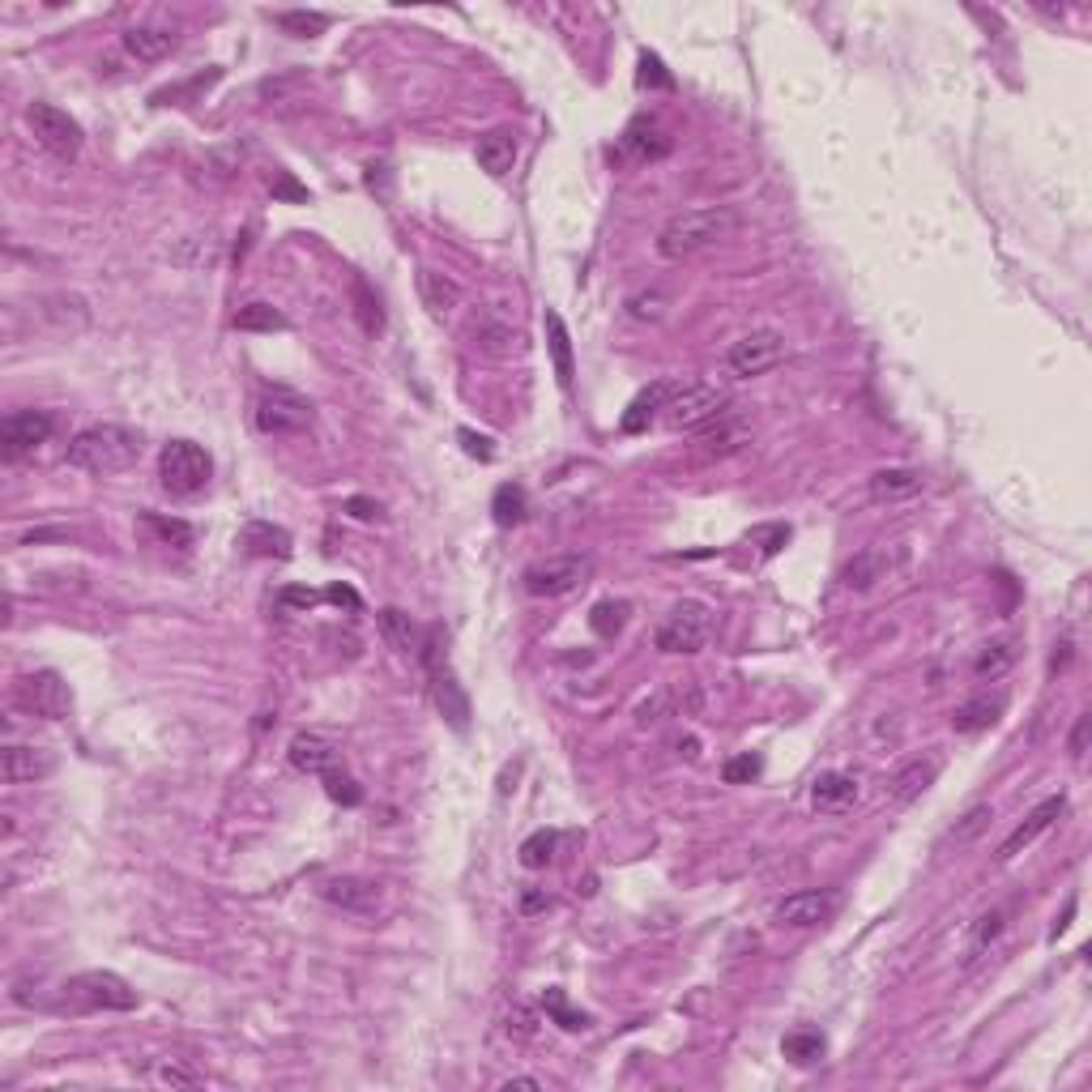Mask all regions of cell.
<instances>
[{"label": "cell", "mask_w": 1092, "mask_h": 1092, "mask_svg": "<svg viewBox=\"0 0 1092 1092\" xmlns=\"http://www.w3.org/2000/svg\"><path fill=\"white\" fill-rule=\"evenodd\" d=\"M142 436L124 423H90L69 439V465L81 474H120L137 465Z\"/></svg>", "instance_id": "obj_1"}, {"label": "cell", "mask_w": 1092, "mask_h": 1092, "mask_svg": "<svg viewBox=\"0 0 1092 1092\" xmlns=\"http://www.w3.org/2000/svg\"><path fill=\"white\" fill-rule=\"evenodd\" d=\"M738 210L734 206H705V210H683L674 219L661 226L657 235V252L666 261H683V256H696L713 244L729 239L738 231Z\"/></svg>", "instance_id": "obj_2"}, {"label": "cell", "mask_w": 1092, "mask_h": 1092, "mask_svg": "<svg viewBox=\"0 0 1092 1092\" xmlns=\"http://www.w3.org/2000/svg\"><path fill=\"white\" fill-rule=\"evenodd\" d=\"M210 474H214V461L201 444L193 439H171L162 444L158 452V478H162V491L171 496H197L210 487Z\"/></svg>", "instance_id": "obj_3"}, {"label": "cell", "mask_w": 1092, "mask_h": 1092, "mask_svg": "<svg viewBox=\"0 0 1092 1092\" xmlns=\"http://www.w3.org/2000/svg\"><path fill=\"white\" fill-rule=\"evenodd\" d=\"M726 410V389L718 384H679L661 410V427L670 432H700Z\"/></svg>", "instance_id": "obj_4"}, {"label": "cell", "mask_w": 1092, "mask_h": 1092, "mask_svg": "<svg viewBox=\"0 0 1092 1092\" xmlns=\"http://www.w3.org/2000/svg\"><path fill=\"white\" fill-rule=\"evenodd\" d=\"M312 402L303 393H294L287 384H265L256 397V427L265 436H294L312 427Z\"/></svg>", "instance_id": "obj_5"}, {"label": "cell", "mask_w": 1092, "mask_h": 1092, "mask_svg": "<svg viewBox=\"0 0 1092 1092\" xmlns=\"http://www.w3.org/2000/svg\"><path fill=\"white\" fill-rule=\"evenodd\" d=\"M65 999L74 1008H103V1012H133L137 1008V990L111 969H90V973L69 977Z\"/></svg>", "instance_id": "obj_6"}, {"label": "cell", "mask_w": 1092, "mask_h": 1092, "mask_svg": "<svg viewBox=\"0 0 1092 1092\" xmlns=\"http://www.w3.org/2000/svg\"><path fill=\"white\" fill-rule=\"evenodd\" d=\"M709 632H713V615L705 602H679L661 628H657V649L661 654H700L709 645Z\"/></svg>", "instance_id": "obj_7"}, {"label": "cell", "mask_w": 1092, "mask_h": 1092, "mask_svg": "<svg viewBox=\"0 0 1092 1092\" xmlns=\"http://www.w3.org/2000/svg\"><path fill=\"white\" fill-rule=\"evenodd\" d=\"M786 359V333L781 329H751L738 342H729L726 367L738 380H755Z\"/></svg>", "instance_id": "obj_8"}, {"label": "cell", "mask_w": 1092, "mask_h": 1092, "mask_svg": "<svg viewBox=\"0 0 1092 1092\" xmlns=\"http://www.w3.org/2000/svg\"><path fill=\"white\" fill-rule=\"evenodd\" d=\"M17 705L30 713V718H43V722H65L74 713V692L69 683L56 674V670H35L17 683Z\"/></svg>", "instance_id": "obj_9"}, {"label": "cell", "mask_w": 1092, "mask_h": 1092, "mask_svg": "<svg viewBox=\"0 0 1092 1092\" xmlns=\"http://www.w3.org/2000/svg\"><path fill=\"white\" fill-rule=\"evenodd\" d=\"M26 124H30V133H35V142L48 149V154H56V158H77V149H81V124H77L69 111H61V107H52V103H30L26 107Z\"/></svg>", "instance_id": "obj_10"}, {"label": "cell", "mask_w": 1092, "mask_h": 1092, "mask_svg": "<svg viewBox=\"0 0 1092 1092\" xmlns=\"http://www.w3.org/2000/svg\"><path fill=\"white\" fill-rule=\"evenodd\" d=\"M589 577V560L584 555H551L525 568V589L534 597H568L573 589H581Z\"/></svg>", "instance_id": "obj_11"}, {"label": "cell", "mask_w": 1092, "mask_h": 1092, "mask_svg": "<svg viewBox=\"0 0 1092 1092\" xmlns=\"http://www.w3.org/2000/svg\"><path fill=\"white\" fill-rule=\"evenodd\" d=\"M52 427H56V419H52L48 410H17V415H9V419L0 423V457H4V461L30 457L35 448L48 444Z\"/></svg>", "instance_id": "obj_12"}, {"label": "cell", "mask_w": 1092, "mask_h": 1092, "mask_svg": "<svg viewBox=\"0 0 1092 1092\" xmlns=\"http://www.w3.org/2000/svg\"><path fill=\"white\" fill-rule=\"evenodd\" d=\"M423 661H427V670H432V692H436V709L448 718V726L452 729H465L470 722V700H465V692H461V683H457V674L448 670V666H439V645L436 636L432 641H423Z\"/></svg>", "instance_id": "obj_13"}, {"label": "cell", "mask_w": 1092, "mask_h": 1092, "mask_svg": "<svg viewBox=\"0 0 1092 1092\" xmlns=\"http://www.w3.org/2000/svg\"><path fill=\"white\" fill-rule=\"evenodd\" d=\"M0 773L9 786H30V781H43L56 773V755L35 742H9L0 755Z\"/></svg>", "instance_id": "obj_14"}, {"label": "cell", "mask_w": 1092, "mask_h": 1092, "mask_svg": "<svg viewBox=\"0 0 1092 1092\" xmlns=\"http://www.w3.org/2000/svg\"><path fill=\"white\" fill-rule=\"evenodd\" d=\"M316 892H320V900H329L333 909H346V913H376L380 909V883L364 879V874H333Z\"/></svg>", "instance_id": "obj_15"}, {"label": "cell", "mask_w": 1092, "mask_h": 1092, "mask_svg": "<svg viewBox=\"0 0 1092 1092\" xmlns=\"http://www.w3.org/2000/svg\"><path fill=\"white\" fill-rule=\"evenodd\" d=\"M287 751H291L294 768H299V773H312V777H325V773H333V768L342 764V742L329 738V734H320V729L294 734Z\"/></svg>", "instance_id": "obj_16"}, {"label": "cell", "mask_w": 1092, "mask_h": 1092, "mask_svg": "<svg viewBox=\"0 0 1092 1092\" xmlns=\"http://www.w3.org/2000/svg\"><path fill=\"white\" fill-rule=\"evenodd\" d=\"M832 909H837V896H828V892H794L777 905V922L806 931V926H824L832 918Z\"/></svg>", "instance_id": "obj_17"}, {"label": "cell", "mask_w": 1092, "mask_h": 1092, "mask_svg": "<svg viewBox=\"0 0 1092 1092\" xmlns=\"http://www.w3.org/2000/svg\"><path fill=\"white\" fill-rule=\"evenodd\" d=\"M858 777L854 773H841V768H832V773H819L815 777V786H811V802H815V811H824V815H841V811H850L854 802H858Z\"/></svg>", "instance_id": "obj_18"}, {"label": "cell", "mask_w": 1092, "mask_h": 1092, "mask_svg": "<svg viewBox=\"0 0 1092 1092\" xmlns=\"http://www.w3.org/2000/svg\"><path fill=\"white\" fill-rule=\"evenodd\" d=\"M1063 806H1067V799H1063V794H1054V799L1037 802V806L1028 811V819H1024L1016 832H1012V837L1003 841L999 858H1016L1019 850H1028V845H1032V841H1037V837H1041V832H1045V828H1050V824H1054V819L1063 815Z\"/></svg>", "instance_id": "obj_19"}, {"label": "cell", "mask_w": 1092, "mask_h": 1092, "mask_svg": "<svg viewBox=\"0 0 1092 1092\" xmlns=\"http://www.w3.org/2000/svg\"><path fill=\"white\" fill-rule=\"evenodd\" d=\"M674 389H679L674 380H657V384H649L645 393H636V402L623 410V432H628V436L649 432V423L661 419V410H666V402H670V393H674Z\"/></svg>", "instance_id": "obj_20"}, {"label": "cell", "mask_w": 1092, "mask_h": 1092, "mask_svg": "<svg viewBox=\"0 0 1092 1092\" xmlns=\"http://www.w3.org/2000/svg\"><path fill=\"white\" fill-rule=\"evenodd\" d=\"M700 444H705L709 457H726L734 448L751 444V419H742V415H734V410H722V415L709 423V432L700 436Z\"/></svg>", "instance_id": "obj_21"}, {"label": "cell", "mask_w": 1092, "mask_h": 1092, "mask_svg": "<svg viewBox=\"0 0 1092 1092\" xmlns=\"http://www.w3.org/2000/svg\"><path fill=\"white\" fill-rule=\"evenodd\" d=\"M239 547L248 555H265V560H287L291 555V534L282 525H269V521H248L244 534H239Z\"/></svg>", "instance_id": "obj_22"}, {"label": "cell", "mask_w": 1092, "mask_h": 1092, "mask_svg": "<svg viewBox=\"0 0 1092 1092\" xmlns=\"http://www.w3.org/2000/svg\"><path fill=\"white\" fill-rule=\"evenodd\" d=\"M935 777H939V760H909L905 768H896V773H892L887 794H892L896 802H913L935 786Z\"/></svg>", "instance_id": "obj_23"}, {"label": "cell", "mask_w": 1092, "mask_h": 1092, "mask_svg": "<svg viewBox=\"0 0 1092 1092\" xmlns=\"http://www.w3.org/2000/svg\"><path fill=\"white\" fill-rule=\"evenodd\" d=\"M542 329H547V346H551V359H555V376H560V389L573 393V380H577V364H573V338H568V325L560 312H547L542 316Z\"/></svg>", "instance_id": "obj_24"}, {"label": "cell", "mask_w": 1092, "mask_h": 1092, "mask_svg": "<svg viewBox=\"0 0 1092 1092\" xmlns=\"http://www.w3.org/2000/svg\"><path fill=\"white\" fill-rule=\"evenodd\" d=\"M180 48V35L171 26H133L124 35V52L137 56V61H162Z\"/></svg>", "instance_id": "obj_25"}, {"label": "cell", "mask_w": 1092, "mask_h": 1092, "mask_svg": "<svg viewBox=\"0 0 1092 1092\" xmlns=\"http://www.w3.org/2000/svg\"><path fill=\"white\" fill-rule=\"evenodd\" d=\"M474 158H478V167L487 171V175H509L512 162H516V137H512L509 129H491V133H483L478 137V146H474Z\"/></svg>", "instance_id": "obj_26"}, {"label": "cell", "mask_w": 1092, "mask_h": 1092, "mask_svg": "<svg viewBox=\"0 0 1092 1092\" xmlns=\"http://www.w3.org/2000/svg\"><path fill=\"white\" fill-rule=\"evenodd\" d=\"M999 713H1003V700H999V696H973V700L956 705L951 729H956V734H982V729H990L999 722Z\"/></svg>", "instance_id": "obj_27"}, {"label": "cell", "mask_w": 1092, "mask_h": 1092, "mask_svg": "<svg viewBox=\"0 0 1092 1092\" xmlns=\"http://www.w3.org/2000/svg\"><path fill=\"white\" fill-rule=\"evenodd\" d=\"M419 299H423V307H427L436 320H444V316L461 303V287H457L452 278L436 274V269H419Z\"/></svg>", "instance_id": "obj_28"}, {"label": "cell", "mask_w": 1092, "mask_h": 1092, "mask_svg": "<svg viewBox=\"0 0 1092 1092\" xmlns=\"http://www.w3.org/2000/svg\"><path fill=\"white\" fill-rule=\"evenodd\" d=\"M380 632H384V641H389L397 654H423V636H419V628L410 623L406 610L384 606V610H380Z\"/></svg>", "instance_id": "obj_29"}, {"label": "cell", "mask_w": 1092, "mask_h": 1092, "mask_svg": "<svg viewBox=\"0 0 1092 1092\" xmlns=\"http://www.w3.org/2000/svg\"><path fill=\"white\" fill-rule=\"evenodd\" d=\"M922 487V474L918 470H879L871 478V496L879 504H892V500H905Z\"/></svg>", "instance_id": "obj_30"}, {"label": "cell", "mask_w": 1092, "mask_h": 1092, "mask_svg": "<svg viewBox=\"0 0 1092 1092\" xmlns=\"http://www.w3.org/2000/svg\"><path fill=\"white\" fill-rule=\"evenodd\" d=\"M235 329H244V333H282V329H291V320L274 303H248V307H239Z\"/></svg>", "instance_id": "obj_31"}, {"label": "cell", "mask_w": 1092, "mask_h": 1092, "mask_svg": "<svg viewBox=\"0 0 1092 1092\" xmlns=\"http://www.w3.org/2000/svg\"><path fill=\"white\" fill-rule=\"evenodd\" d=\"M781 1054H786L794 1067L819 1063V1058H824V1032H815V1028H794V1032H786Z\"/></svg>", "instance_id": "obj_32"}, {"label": "cell", "mask_w": 1092, "mask_h": 1092, "mask_svg": "<svg viewBox=\"0 0 1092 1092\" xmlns=\"http://www.w3.org/2000/svg\"><path fill=\"white\" fill-rule=\"evenodd\" d=\"M1016 657H1019L1016 641H990V645L977 654V661H973V674H977V679H999V674H1008V670L1016 666Z\"/></svg>", "instance_id": "obj_33"}, {"label": "cell", "mask_w": 1092, "mask_h": 1092, "mask_svg": "<svg viewBox=\"0 0 1092 1092\" xmlns=\"http://www.w3.org/2000/svg\"><path fill=\"white\" fill-rule=\"evenodd\" d=\"M883 573H887V555H883L879 547H867L863 555L850 560L845 584H850V589H871L874 581H883Z\"/></svg>", "instance_id": "obj_34"}, {"label": "cell", "mask_w": 1092, "mask_h": 1092, "mask_svg": "<svg viewBox=\"0 0 1092 1092\" xmlns=\"http://www.w3.org/2000/svg\"><path fill=\"white\" fill-rule=\"evenodd\" d=\"M142 529L158 534L162 547H180V551L193 547V525L188 521H175V516H162V512H142Z\"/></svg>", "instance_id": "obj_35"}, {"label": "cell", "mask_w": 1092, "mask_h": 1092, "mask_svg": "<svg viewBox=\"0 0 1092 1092\" xmlns=\"http://www.w3.org/2000/svg\"><path fill=\"white\" fill-rule=\"evenodd\" d=\"M555 845H560V832H551V828H538L534 837H525L521 841V867H529V871H542L551 858H555Z\"/></svg>", "instance_id": "obj_36"}, {"label": "cell", "mask_w": 1092, "mask_h": 1092, "mask_svg": "<svg viewBox=\"0 0 1092 1092\" xmlns=\"http://www.w3.org/2000/svg\"><path fill=\"white\" fill-rule=\"evenodd\" d=\"M623 149H628L632 158H661V154L670 149V142H666L657 129H649V124L641 120V124H632V129L623 133Z\"/></svg>", "instance_id": "obj_37"}, {"label": "cell", "mask_w": 1092, "mask_h": 1092, "mask_svg": "<svg viewBox=\"0 0 1092 1092\" xmlns=\"http://www.w3.org/2000/svg\"><path fill=\"white\" fill-rule=\"evenodd\" d=\"M278 26L294 35V39H316V35H325L329 30V13H307V9H287V13H278Z\"/></svg>", "instance_id": "obj_38"}, {"label": "cell", "mask_w": 1092, "mask_h": 1092, "mask_svg": "<svg viewBox=\"0 0 1092 1092\" xmlns=\"http://www.w3.org/2000/svg\"><path fill=\"white\" fill-rule=\"evenodd\" d=\"M628 602H597L593 606V615H589V623H593V632L602 636V641H610V636H619L623 632V623H628Z\"/></svg>", "instance_id": "obj_39"}, {"label": "cell", "mask_w": 1092, "mask_h": 1092, "mask_svg": "<svg viewBox=\"0 0 1092 1092\" xmlns=\"http://www.w3.org/2000/svg\"><path fill=\"white\" fill-rule=\"evenodd\" d=\"M491 512H496V525H504V529L521 525V521H525V491L512 487V483H504V487L496 491V500H491Z\"/></svg>", "instance_id": "obj_40"}, {"label": "cell", "mask_w": 1092, "mask_h": 1092, "mask_svg": "<svg viewBox=\"0 0 1092 1092\" xmlns=\"http://www.w3.org/2000/svg\"><path fill=\"white\" fill-rule=\"evenodd\" d=\"M542 1008H547V1016L555 1019L560 1028H568V1032H581V1028H589V1016L568 1008V999H564V990H560V986H551V990L542 995Z\"/></svg>", "instance_id": "obj_41"}, {"label": "cell", "mask_w": 1092, "mask_h": 1092, "mask_svg": "<svg viewBox=\"0 0 1092 1092\" xmlns=\"http://www.w3.org/2000/svg\"><path fill=\"white\" fill-rule=\"evenodd\" d=\"M764 773V760L760 755H751V751H742V755H734L726 768H722V777H726L729 786H742V781H755Z\"/></svg>", "instance_id": "obj_42"}, {"label": "cell", "mask_w": 1092, "mask_h": 1092, "mask_svg": "<svg viewBox=\"0 0 1092 1092\" xmlns=\"http://www.w3.org/2000/svg\"><path fill=\"white\" fill-rule=\"evenodd\" d=\"M325 790H329V799L342 802V806H359V802H364V790H359L346 773H338V768H333V773H325Z\"/></svg>", "instance_id": "obj_43"}, {"label": "cell", "mask_w": 1092, "mask_h": 1092, "mask_svg": "<svg viewBox=\"0 0 1092 1092\" xmlns=\"http://www.w3.org/2000/svg\"><path fill=\"white\" fill-rule=\"evenodd\" d=\"M986 824H990V806H973V811H969V815H964V819H960V824H956V828L947 832V841H956V845H969V841H973V837H977V832H982Z\"/></svg>", "instance_id": "obj_44"}, {"label": "cell", "mask_w": 1092, "mask_h": 1092, "mask_svg": "<svg viewBox=\"0 0 1092 1092\" xmlns=\"http://www.w3.org/2000/svg\"><path fill=\"white\" fill-rule=\"evenodd\" d=\"M751 542H760V551H764V560H773L786 542H790V525H760V529H751L747 534Z\"/></svg>", "instance_id": "obj_45"}, {"label": "cell", "mask_w": 1092, "mask_h": 1092, "mask_svg": "<svg viewBox=\"0 0 1092 1092\" xmlns=\"http://www.w3.org/2000/svg\"><path fill=\"white\" fill-rule=\"evenodd\" d=\"M355 299H359V320H364L367 333H380V325H384V316H380V303L367 294V282L364 278H355Z\"/></svg>", "instance_id": "obj_46"}, {"label": "cell", "mask_w": 1092, "mask_h": 1092, "mask_svg": "<svg viewBox=\"0 0 1092 1092\" xmlns=\"http://www.w3.org/2000/svg\"><path fill=\"white\" fill-rule=\"evenodd\" d=\"M999 931H1003V909H990V913H986V918L977 922V931H973V944H969V956H977V951H982V947L990 944V939H995Z\"/></svg>", "instance_id": "obj_47"}, {"label": "cell", "mask_w": 1092, "mask_h": 1092, "mask_svg": "<svg viewBox=\"0 0 1092 1092\" xmlns=\"http://www.w3.org/2000/svg\"><path fill=\"white\" fill-rule=\"evenodd\" d=\"M641 85H657V90H670V85H674V77L666 74V65L657 61L654 52L641 56Z\"/></svg>", "instance_id": "obj_48"}, {"label": "cell", "mask_w": 1092, "mask_h": 1092, "mask_svg": "<svg viewBox=\"0 0 1092 1092\" xmlns=\"http://www.w3.org/2000/svg\"><path fill=\"white\" fill-rule=\"evenodd\" d=\"M461 444H465V452H470V457H478V461H491V457H496L491 439H487V436H474L470 427H461Z\"/></svg>", "instance_id": "obj_49"}, {"label": "cell", "mask_w": 1092, "mask_h": 1092, "mask_svg": "<svg viewBox=\"0 0 1092 1092\" xmlns=\"http://www.w3.org/2000/svg\"><path fill=\"white\" fill-rule=\"evenodd\" d=\"M342 509L351 512V516H359V521H380V516H384V509H380L376 500H367V496H351Z\"/></svg>", "instance_id": "obj_50"}, {"label": "cell", "mask_w": 1092, "mask_h": 1092, "mask_svg": "<svg viewBox=\"0 0 1092 1092\" xmlns=\"http://www.w3.org/2000/svg\"><path fill=\"white\" fill-rule=\"evenodd\" d=\"M154 1080H158V1084H188V1089L197 1084V1076H188V1071H180V1067H158Z\"/></svg>", "instance_id": "obj_51"}, {"label": "cell", "mask_w": 1092, "mask_h": 1092, "mask_svg": "<svg viewBox=\"0 0 1092 1092\" xmlns=\"http://www.w3.org/2000/svg\"><path fill=\"white\" fill-rule=\"evenodd\" d=\"M282 602H287V606H316V602H320V593H312V589H287V593H282Z\"/></svg>", "instance_id": "obj_52"}, {"label": "cell", "mask_w": 1092, "mask_h": 1092, "mask_svg": "<svg viewBox=\"0 0 1092 1092\" xmlns=\"http://www.w3.org/2000/svg\"><path fill=\"white\" fill-rule=\"evenodd\" d=\"M1084 747H1089V718H1080V722H1076V734H1071V755L1080 760V755H1084Z\"/></svg>", "instance_id": "obj_53"}, {"label": "cell", "mask_w": 1092, "mask_h": 1092, "mask_svg": "<svg viewBox=\"0 0 1092 1092\" xmlns=\"http://www.w3.org/2000/svg\"><path fill=\"white\" fill-rule=\"evenodd\" d=\"M329 597H333V602H338V606H342V602H346V606H351V610H359V593H355V589H346V584H333V589H329Z\"/></svg>", "instance_id": "obj_54"}, {"label": "cell", "mask_w": 1092, "mask_h": 1092, "mask_svg": "<svg viewBox=\"0 0 1092 1092\" xmlns=\"http://www.w3.org/2000/svg\"><path fill=\"white\" fill-rule=\"evenodd\" d=\"M512 1089H547L542 1080H534V1076H516V1080H504V1092Z\"/></svg>", "instance_id": "obj_55"}, {"label": "cell", "mask_w": 1092, "mask_h": 1092, "mask_svg": "<svg viewBox=\"0 0 1092 1092\" xmlns=\"http://www.w3.org/2000/svg\"><path fill=\"white\" fill-rule=\"evenodd\" d=\"M278 193H282V197H294V201H303V197H307L303 188H294L291 180H278Z\"/></svg>", "instance_id": "obj_56"}]
</instances>
